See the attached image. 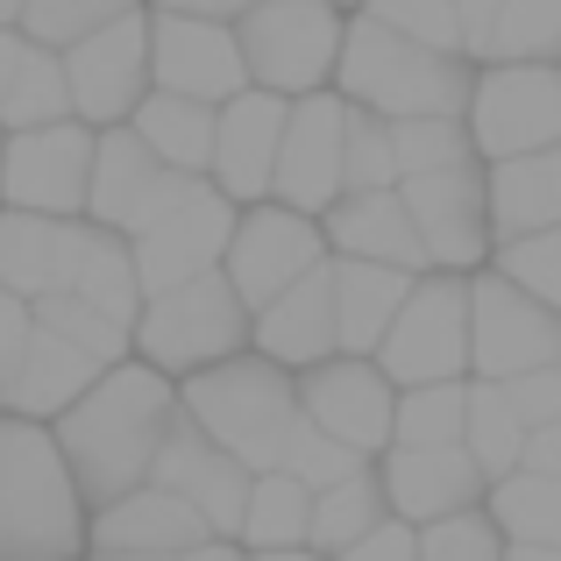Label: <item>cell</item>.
<instances>
[{
	"mask_svg": "<svg viewBox=\"0 0 561 561\" xmlns=\"http://www.w3.org/2000/svg\"><path fill=\"white\" fill-rule=\"evenodd\" d=\"M171 420H179V383L157 377L150 363H114L93 377V391L79 405H65L50 420V440L65 455L71 483H79L85 512L128 497L136 483H150V462L164 448Z\"/></svg>",
	"mask_w": 561,
	"mask_h": 561,
	"instance_id": "6da1fadb",
	"label": "cell"
},
{
	"mask_svg": "<svg viewBox=\"0 0 561 561\" xmlns=\"http://www.w3.org/2000/svg\"><path fill=\"white\" fill-rule=\"evenodd\" d=\"M469 79H477L469 57L420 50V43L377 28L370 14H348L328 93H342L348 107L377 114V122H462Z\"/></svg>",
	"mask_w": 561,
	"mask_h": 561,
	"instance_id": "7a4b0ae2",
	"label": "cell"
},
{
	"mask_svg": "<svg viewBox=\"0 0 561 561\" xmlns=\"http://www.w3.org/2000/svg\"><path fill=\"white\" fill-rule=\"evenodd\" d=\"M179 420L199 440H214L220 455H234L249 477H263V469H277L291 426H299V391H291V370L242 348L214 370L179 377Z\"/></svg>",
	"mask_w": 561,
	"mask_h": 561,
	"instance_id": "3957f363",
	"label": "cell"
},
{
	"mask_svg": "<svg viewBox=\"0 0 561 561\" xmlns=\"http://www.w3.org/2000/svg\"><path fill=\"white\" fill-rule=\"evenodd\" d=\"M85 497L57 455L50 426L8 420L0 440V561H79Z\"/></svg>",
	"mask_w": 561,
	"mask_h": 561,
	"instance_id": "277c9868",
	"label": "cell"
},
{
	"mask_svg": "<svg viewBox=\"0 0 561 561\" xmlns=\"http://www.w3.org/2000/svg\"><path fill=\"white\" fill-rule=\"evenodd\" d=\"M242 348H249V306L228 291L220 271L171 285V291H150L136 306V328H128V356L150 363L171 383L192 370H214V363L242 356Z\"/></svg>",
	"mask_w": 561,
	"mask_h": 561,
	"instance_id": "5b68a950",
	"label": "cell"
},
{
	"mask_svg": "<svg viewBox=\"0 0 561 561\" xmlns=\"http://www.w3.org/2000/svg\"><path fill=\"white\" fill-rule=\"evenodd\" d=\"M342 22L348 14L334 0H249L234 14V50H242L249 85L277 93V100L328 93L334 50H342Z\"/></svg>",
	"mask_w": 561,
	"mask_h": 561,
	"instance_id": "8992f818",
	"label": "cell"
},
{
	"mask_svg": "<svg viewBox=\"0 0 561 561\" xmlns=\"http://www.w3.org/2000/svg\"><path fill=\"white\" fill-rule=\"evenodd\" d=\"M370 363L383 370L391 391L462 383L469 377V277H455V271L412 277V291L398 299V313H391Z\"/></svg>",
	"mask_w": 561,
	"mask_h": 561,
	"instance_id": "52a82bcc",
	"label": "cell"
},
{
	"mask_svg": "<svg viewBox=\"0 0 561 561\" xmlns=\"http://www.w3.org/2000/svg\"><path fill=\"white\" fill-rule=\"evenodd\" d=\"M462 128L477 164H505V157L561 142V65H477Z\"/></svg>",
	"mask_w": 561,
	"mask_h": 561,
	"instance_id": "ba28073f",
	"label": "cell"
},
{
	"mask_svg": "<svg viewBox=\"0 0 561 561\" xmlns=\"http://www.w3.org/2000/svg\"><path fill=\"white\" fill-rule=\"evenodd\" d=\"M526 370H561V320L483 263L469 271V377L512 383Z\"/></svg>",
	"mask_w": 561,
	"mask_h": 561,
	"instance_id": "9c48e42d",
	"label": "cell"
},
{
	"mask_svg": "<svg viewBox=\"0 0 561 561\" xmlns=\"http://www.w3.org/2000/svg\"><path fill=\"white\" fill-rule=\"evenodd\" d=\"M228 234H234V206L220 199L206 179H185L179 199H171L164 214H150L136 234H128L142 299H150V291H171V285H192V277H206V271H220Z\"/></svg>",
	"mask_w": 561,
	"mask_h": 561,
	"instance_id": "30bf717a",
	"label": "cell"
},
{
	"mask_svg": "<svg viewBox=\"0 0 561 561\" xmlns=\"http://www.w3.org/2000/svg\"><path fill=\"white\" fill-rule=\"evenodd\" d=\"M93 136L85 122H50L0 136V206L43 220H79L85 214V171H93Z\"/></svg>",
	"mask_w": 561,
	"mask_h": 561,
	"instance_id": "8fae6325",
	"label": "cell"
},
{
	"mask_svg": "<svg viewBox=\"0 0 561 561\" xmlns=\"http://www.w3.org/2000/svg\"><path fill=\"white\" fill-rule=\"evenodd\" d=\"M328 263V242H320V220L291 214V206H271L256 199L249 214H234V234H228V256H220V277L228 291L256 313L271 306L277 291H291L299 277H313Z\"/></svg>",
	"mask_w": 561,
	"mask_h": 561,
	"instance_id": "7c38bea8",
	"label": "cell"
},
{
	"mask_svg": "<svg viewBox=\"0 0 561 561\" xmlns=\"http://www.w3.org/2000/svg\"><path fill=\"white\" fill-rule=\"evenodd\" d=\"M398 206H405L412 234H420L426 271H483L491 263V220H483V164H448L398 179Z\"/></svg>",
	"mask_w": 561,
	"mask_h": 561,
	"instance_id": "4fadbf2b",
	"label": "cell"
},
{
	"mask_svg": "<svg viewBox=\"0 0 561 561\" xmlns=\"http://www.w3.org/2000/svg\"><path fill=\"white\" fill-rule=\"evenodd\" d=\"M65 65V93H71V122L85 128H122L136 114V100L150 93V28H142V8L122 14V22L93 28L85 43L57 50Z\"/></svg>",
	"mask_w": 561,
	"mask_h": 561,
	"instance_id": "5bb4252c",
	"label": "cell"
},
{
	"mask_svg": "<svg viewBox=\"0 0 561 561\" xmlns=\"http://www.w3.org/2000/svg\"><path fill=\"white\" fill-rule=\"evenodd\" d=\"M291 391H299V420L313 434H328L334 448L363 455V462H377L391 448V398L398 391L383 383L370 356H328L291 377Z\"/></svg>",
	"mask_w": 561,
	"mask_h": 561,
	"instance_id": "9a60e30c",
	"label": "cell"
},
{
	"mask_svg": "<svg viewBox=\"0 0 561 561\" xmlns=\"http://www.w3.org/2000/svg\"><path fill=\"white\" fill-rule=\"evenodd\" d=\"M342 128H348V100L342 93H306L285 107V136H277V164H271V206L320 220L342 199Z\"/></svg>",
	"mask_w": 561,
	"mask_h": 561,
	"instance_id": "2e32d148",
	"label": "cell"
},
{
	"mask_svg": "<svg viewBox=\"0 0 561 561\" xmlns=\"http://www.w3.org/2000/svg\"><path fill=\"white\" fill-rule=\"evenodd\" d=\"M142 28H150V93H179V100H199V107H220V100H234L249 85L228 22H192V14L142 8Z\"/></svg>",
	"mask_w": 561,
	"mask_h": 561,
	"instance_id": "e0dca14e",
	"label": "cell"
},
{
	"mask_svg": "<svg viewBox=\"0 0 561 561\" xmlns=\"http://www.w3.org/2000/svg\"><path fill=\"white\" fill-rule=\"evenodd\" d=\"M285 107L291 100L242 85L234 100L214 107V157H206V185L228 206H256L271 199V164H277V136H285Z\"/></svg>",
	"mask_w": 561,
	"mask_h": 561,
	"instance_id": "ac0fdd59",
	"label": "cell"
},
{
	"mask_svg": "<svg viewBox=\"0 0 561 561\" xmlns=\"http://www.w3.org/2000/svg\"><path fill=\"white\" fill-rule=\"evenodd\" d=\"M179 171H164L150 150H142L128 128H100L93 136V171H85V214L93 228H114V234H136L150 214H164L179 199Z\"/></svg>",
	"mask_w": 561,
	"mask_h": 561,
	"instance_id": "d6986e66",
	"label": "cell"
},
{
	"mask_svg": "<svg viewBox=\"0 0 561 561\" xmlns=\"http://www.w3.org/2000/svg\"><path fill=\"white\" fill-rule=\"evenodd\" d=\"M206 519L185 505V497L157 491V483H136L128 497L85 512V554L93 561H150V554H185L206 548Z\"/></svg>",
	"mask_w": 561,
	"mask_h": 561,
	"instance_id": "ffe728a7",
	"label": "cell"
},
{
	"mask_svg": "<svg viewBox=\"0 0 561 561\" xmlns=\"http://www.w3.org/2000/svg\"><path fill=\"white\" fill-rule=\"evenodd\" d=\"M377 483H383V512L405 526H434L455 512L483 505V469L462 448H383L377 455Z\"/></svg>",
	"mask_w": 561,
	"mask_h": 561,
	"instance_id": "44dd1931",
	"label": "cell"
},
{
	"mask_svg": "<svg viewBox=\"0 0 561 561\" xmlns=\"http://www.w3.org/2000/svg\"><path fill=\"white\" fill-rule=\"evenodd\" d=\"M150 483L171 491V497H185V505L206 519L214 540H234V526H242V497H249V469L234 462V455H220L214 440H199L185 420H171L164 448H157V462H150Z\"/></svg>",
	"mask_w": 561,
	"mask_h": 561,
	"instance_id": "7402d4cb",
	"label": "cell"
},
{
	"mask_svg": "<svg viewBox=\"0 0 561 561\" xmlns=\"http://www.w3.org/2000/svg\"><path fill=\"white\" fill-rule=\"evenodd\" d=\"M320 242H328V256L383 263V271H405V277L426 271L420 234H412L405 206H398V185H383V192H342V199L320 214Z\"/></svg>",
	"mask_w": 561,
	"mask_h": 561,
	"instance_id": "603a6c76",
	"label": "cell"
},
{
	"mask_svg": "<svg viewBox=\"0 0 561 561\" xmlns=\"http://www.w3.org/2000/svg\"><path fill=\"white\" fill-rule=\"evenodd\" d=\"M249 348L277 370H313V363L334 356V299H328V263L313 277H299L291 291H277L271 306L249 313Z\"/></svg>",
	"mask_w": 561,
	"mask_h": 561,
	"instance_id": "cb8c5ba5",
	"label": "cell"
},
{
	"mask_svg": "<svg viewBox=\"0 0 561 561\" xmlns=\"http://www.w3.org/2000/svg\"><path fill=\"white\" fill-rule=\"evenodd\" d=\"M57 291L93 313L136 328V306H142V285H136V256H128V234L114 228H93V220H71L65 228V256H57Z\"/></svg>",
	"mask_w": 561,
	"mask_h": 561,
	"instance_id": "d4e9b609",
	"label": "cell"
},
{
	"mask_svg": "<svg viewBox=\"0 0 561 561\" xmlns=\"http://www.w3.org/2000/svg\"><path fill=\"white\" fill-rule=\"evenodd\" d=\"M483 220H491V249L561 228V142H548L534 157L483 164Z\"/></svg>",
	"mask_w": 561,
	"mask_h": 561,
	"instance_id": "484cf974",
	"label": "cell"
},
{
	"mask_svg": "<svg viewBox=\"0 0 561 561\" xmlns=\"http://www.w3.org/2000/svg\"><path fill=\"white\" fill-rule=\"evenodd\" d=\"M412 291L405 271L356 256H328V299H334V356H377L383 328H391L398 299Z\"/></svg>",
	"mask_w": 561,
	"mask_h": 561,
	"instance_id": "4316f807",
	"label": "cell"
},
{
	"mask_svg": "<svg viewBox=\"0 0 561 561\" xmlns=\"http://www.w3.org/2000/svg\"><path fill=\"white\" fill-rule=\"evenodd\" d=\"M93 377H100L93 356H79L71 342H57V334L36 328L28 348H22V370H14V391H8V420L50 426L65 405H79V398L93 391Z\"/></svg>",
	"mask_w": 561,
	"mask_h": 561,
	"instance_id": "83f0119b",
	"label": "cell"
},
{
	"mask_svg": "<svg viewBox=\"0 0 561 561\" xmlns=\"http://www.w3.org/2000/svg\"><path fill=\"white\" fill-rule=\"evenodd\" d=\"M122 128H128V136H136L164 171H179V179H206V157H214V107L179 100V93H142L136 114H128Z\"/></svg>",
	"mask_w": 561,
	"mask_h": 561,
	"instance_id": "f1b7e54d",
	"label": "cell"
},
{
	"mask_svg": "<svg viewBox=\"0 0 561 561\" xmlns=\"http://www.w3.org/2000/svg\"><path fill=\"white\" fill-rule=\"evenodd\" d=\"M391 512H383V483H377V462L348 469L342 483H328V491H313V512H306V554L334 561L342 548H356L370 526H383Z\"/></svg>",
	"mask_w": 561,
	"mask_h": 561,
	"instance_id": "f546056e",
	"label": "cell"
},
{
	"mask_svg": "<svg viewBox=\"0 0 561 561\" xmlns=\"http://www.w3.org/2000/svg\"><path fill=\"white\" fill-rule=\"evenodd\" d=\"M483 519L497 526L505 548H561V477L512 469L483 491Z\"/></svg>",
	"mask_w": 561,
	"mask_h": 561,
	"instance_id": "4dcf8cb0",
	"label": "cell"
},
{
	"mask_svg": "<svg viewBox=\"0 0 561 561\" xmlns=\"http://www.w3.org/2000/svg\"><path fill=\"white\" fill-rule=\"evenodd\" d=\"M306 512H313V491H306V483H291L285 469H263V477H249L234 548H242V554H285V548H306Z\"/></svg>",
	"mask_w": 561,
	"mask_h": 561,
	"instance_id": "1f68e13d",
	"label": "cell"
},
{
	"mask_svg": "<svg viewBox=\"0 0 561 561\" xmlns=\"http://www.w3.org/2000/svg\"><path fill=\"white\" fill-rule=\"evenodd\" d=\"M65 228L71 220H43V214H14L0 206V291L36 306L43 291H57V256H65Z\"/></svg>",
	"mask_w": 561,
	"mask_h": 561,
	"instance_id": "d6a6232c",
	"label": "cell"
},
{
	"mask_svg": "<svg viewBox=\"0 0 561 561\" xmlns=\"http://www.w3.org/2000/svg\"><path fill=\"white\" fill-rule=\"evenodd\" d=\"M50 122H71V93H65V65L57 50H36L22 43L8 85H0V136H22V128H50Z\"/></svg>",
	"mask_w": 561,
	"mask_h": 561,
	"instance_id": "836d02e7",
	"label": "cell"
},
{
	"mask_svg": "<svg viewBox=\"0 0 561 561\" xmlns=\"http://www.w3.org/2000/svg\"><path fill=\"white\" fill-rule=\"evenodd\" d=\"M519 448H526V426L512 420L505 391H497V383H477V377H469V405H462V455L483 469V483L512 477V469H519Z\"/></svg>",
	"mask_w": 561,
	"mask_h": 561,
	"instance_id": "e575fe53",
	"label": "cell"
},
{
	"mask_svg": "<svg viewBox=\"0 0 561 561\" xmlns=\"http://www.w3.org/2000/svg\"><path fill=\"white\" fill-rule=\"evenodd\" d=\"M462 405H469V377L398 391L391 398V448H462Z\"/></svg>",
	"mask_w": 561,
	"mask_h": 561,
	"instance_id": "d590c367",
	"label": "cell"
},
{
	"mask_svg": "<svg viewBox=\"0 0 561 561\" xmlns=\"http://www.w3.org/2000/svg\"><path fill=\"white\" fill-rule=\"evenodd\" d=\"M483 65H561V0H505Z\"/></svg>",
	"mask_w": 561,
	"mask_h": 561,
	"instance_id": "8d00e7d4",
	"label": "cell"
},
{
	"mask_svg": "<svg viewBox=\"0 0 561 561\" xmlns=\"http://www.w3.org/2000/svg\"><path fill=\"white\" fill-rule=\"evenodd\" d=\"M142 0H22V22H14V36L36 43V50H71V43H85L93 28L122 22V14H136Z\"/></svg>",
	"mask_w": 561,
	"mask_h": 561,
	"instance_id": "74e56055",
	"label": "cell"
},
{
	"mask_svg": "<svg viewBox=\"0 0 561 561\" xmlns=\"http://www.w3.org/2000/svg\"><path fill=\"white\" fill-rule=\"evenodd\" d=\"M36 328L43 334H57V342H71L79 356H93L100 370H114V363H128V328L122 320H107V313H93V306H79V299H65V291H43L36 306Z\"/></svg>",
	"mask_w": 561,
	"mask_h": 561,
	"instance_id": "f35d334b",
	"label": "cell"
},
{
	"mask_svg": "<svg viewBox=\"0 0 561 561\" xmlns=\"http://www.w3.org/2000/svg\"><path fill=\"white\" fill-rule=\"evenodd\" d=\"M383 128H391V164H398V179L448 171V164H477L462 122H383Z\"/></svg>",
	"mask_w": 561,
	"mask_h": 561,
	"instance_id": "ab89813d",
	"label": "cell"
},
{
	"mask_svg": "<svg viewBox=\"0 0 561 561\" xmlns=\"http://www.w3.org/2000/svg\"><path fill=\"white\" fill-rule=\"evenodd\" d=\"M491 271L512 277L519 291H534V299L561 320V228L519 234V242H497V249H491Z\"/></svg>",
	"mask_w": 561,
	"mask_h": 561,
	"instance_id": "60d3db41",
	"label": "cell"
},
{
	"mask_svg": "<svg viewBox=\"0 0 561 561\" xmlns=\"http://www.w3.org/2000/svg\"><path fill=\"white\" fill-rule=\"evenodd\" d=\"M398 185V164H391V128L377 114L348 107V128H342V192H383Z\"/></svg>",
	"mask_w": 561,
	"mask_h": 561,
	"instance_id": "b9f144b4",
	"label": "cell"
},
{
	"mask_svg": "<svg viewBox=\"0 0 561 561\" xmlns=\"http://www.w3.org/2000/svg\"><path fill=\"white\" fill-rule=\"evenodd\" d=\"M356 14H370L377 28H391V36L420 43V50L462 57V43H455V14H448V0H363Z\"/></svg>",
	"mask_w": 561,
	"mask_h": 561,
	"instance_id": "7bdbcfd3",
	"label": "cell"
},
{
	"mask_svg": "<svg viewBox=\"0 0 561 561\" xmlns=\"http://www.w3.org/2000/svg\"><path fill=\"white\" fill-rule=\"evenodd\" d=\"M497 554H505V540H497V526L483 519V505L420 526V561H497Z\"/></svg>",
	"mask_w": 561,
	"mask_h": 561,
	"instance_id": "ee69618b",
	"label": "cell"
},
{
	"mask_svg": "<svg viewBox=\"0 0 561 561\" xmlns=\"http://www.w3.org/2000/svg\"><path fill=\"white\" fill-rule=\"evenodd\" d=\"M277 469H285L291 483H306V491H328V483H342L348 469H363V455H348V448H334L328 434H313V426H291V440H285V455H277Z\"/></svg>",
	"mask_w": 561,
	"mask_h": 561,
	"instance_id": "f6af8a7d",
	"label": "cell"
},
{
	"mask_svg": "<svg viewBox=\"0 0 561 561\" xmlns=\"http://www.w3.org/2000/svg\"><path fill=\"white\" fill-rule=\"evenodd\" d=\"M505 391V405H512V420L534 434V426H554L561 420V370H526V377H512V383H497Z\"/></svg>",
	"mask_w": 561,
	"mask_h": 561,
	"instance_id": "bcb514c9",
	"label": "cell"
},
{
	"mask_svg": "<svg viewBox=\"0 0 561 561\" xmlns=\"http://www.w3.org/2000/svg\"><path fill=\"white\" fill-rule=\"evenodd\" d=\"M28 334H36V313H28V299L0 291V412H8V391H14V370H22Z\"/></svg>",
	"mask_w": 561,
	"mask_h": 561,
	"instance_id": "7dc6e473",
	"label": "cell"
},
{
	"mask_svg": "<svg viewBox=\"0 0 561 561\" xmlns=\"http://www.w3.org/2000/svg\"><path fill=\"white\" fill-rule=\"evenodd\" d=\"M334 561H420V526L383 519V526H370V534L356 540V548H342Z\"/></svg>",
	"mask_w": 561,
	"mask_h": 561,
	"instance_id": "c3c4849f",
	"label": "cell"
},
{
	"mask_svg": "<svg viewBox=\"0 0 561 561\" xmlns=\"http://www.w3.org/2000/svg\"><path fill=\"white\" fill-rule=\"evenodd\" d=\"M497 8H505V0H448V14H455V43H462L469 65H483V50H491Z\"/></svg>",
	"mask_w": 561,
	"mask_h": 561,
	"instance_id": "681fc988",
	"label": "cell"
},
{
	"mask_svg": "<svg viewBox=\"0 0 561 561\" xmlns=\"http://www.w3.org/2000/svg\"><path fill=\"white\" fill-rule=\"evenodd\" d=\"M519 469H540V477H561V420L554 426H534L519 448Z\"/></svg>",
	"mask_w": 561,
	"mask_h": 561,
	"instance_id": "f907efd6",
	"label": "cell"
},
{
	"mask_svg": "<svg viewBox=\"0 0 561 561\" xmlns=\"http://www.w3.org/2000/svg\"><path fill=\"white\" fill-rule=\"evenodd\" d=\"M242 8L249 0H157V14H192V22H228V28Z\"/></svg>",
	"mask_w": 561,
	"mask_h": 561,
	"instance_id": "816d5d0a",
	"label": "cell"
},
{
	"mask_svg": "<svg viewBox=\"0 0 561 561\" xmlns=\"http://www.w3.org/2000/svg\"><path fill=\"white\" fill-rule=\"evenodd\" d=\"M242 548L234 540H206V548H185V554H150V561H234Z\"/></svg>",
	"mask_w": 561,
	"mask_h": 561,
	"instance_id": "f5cc1de1",
	"label": "cell"
},
{
	"mask_svg": "<svg viewBox=\"0 0 561 561\" xmlns=\"http://www.w3.org/2000/svg\"><path fill=\"white\" fill-rule=\"evenodd\" d=\"M14 57H22V36H14V28H0V85H8V71H14Z\"/></svg>",
	"mask_w": 561,
	"mask_h": 561,
	"instance_id": "db71d44e",
	"label": "cell"
},
{
	"mask_svg": "<svg viewBox=\"0 0 561 561\" xmlns=\"http://www.w3.org/2000/svg\"><path fill=\"white\" fill-rule=\"evenodd\" d=\"M497 561H561V548H505Z\"/></svg>",
	"mask_w": 561,
	"mask_h": 561,
	"instance_id": "11a10c76",
	"label": "cell"
},
{
	"mask_svg": "<svg viewBox=\"0 0 561 561\" xmlns=\"http://www.w3.org/2000/svg\"><path fill=\"white\" fill-rule=\"evenodd\" d=\"M234 561H320V554H306V548H285V554H234Z\"/></svg>",
	"mask_w": 561,
	"mask_h": 561,
	"instance_id": "9f6ffc18",
	"label": "cell"
},
{
	"mask_svg": "<svg viewBox=\"0 0 561 561\" xmlns=\"http://www.w3.org/2000/svg\"><path fill=\"white\" fill-rule=\"evenodd\" d=\"M22 22V0H0V28H14Z\"/></svg>",
	"mask_w": 561,
	"mask_h": 561,
	"instance_id": "6f0895ef",
	"label": "cell"
},
{
	"mask_svg": "<svg viewBox=\"0 0 561 561\" xmlns=\"http://www.w3.org/2000/svg\"><path fill=\"white\" fill-rule=\"evenodd\" d=\"M334 8H342V14H348V8H363V0H334Z\"/></svg>",
	"mask_w": 561,
	"mask_h": 561,
	"instance_id": "680465c9",
	"label": "cell"
},
{
	"mask_svg": "<svg viewBox=\"0 0 561 561\" xmlns=\"http://www.w3.org/2000/svg\"><path fill=\"white\" fill-rule=\"evenodd\" d=\"M0 440H8V412H0Z\"/></svg>",
	"mask_w": 561,
	"mask_h": 561,
	"instance_id": "91938a15",
	"label": "cell"
}]
</instances>
